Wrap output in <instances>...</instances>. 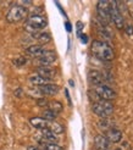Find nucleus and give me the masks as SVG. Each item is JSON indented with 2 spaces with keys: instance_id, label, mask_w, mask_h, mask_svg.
Here are the masks:
<instances>
[{
  "instance_id": "obj_6",
  "label": "nucleus",
  "mask_w": 133,
  "mask_h": 150,
  "mask_svg": "<svg viewBox=\"0 0 133 150\" xmlns=\"http://www.w3.org/2000/svg\"><path fill=\"white\" fill-rule=\"evenodd\" d=\"M94 93L97 94V96L100 100H105V101H111L116 98V93L110 87L104 86V84L95 86L94 87Z\"/></svg>"
},
{
  "instance_id": "obj_20",
  "label": "nucleus",
  "mask_w": 133,
  "mask_h": 150,
  "mask_svg": "<svg viewBox=\"0 0 133 150\" xmlns=\"http://www.w3.org/2000/svg\"><path fill=\"white\" fill-rule=\"evenodd\" d=\"M48 128L53 132L54 134H56V136H59V134H61L64 132V127L60 125V123H57V122H49V127Z\"/></svg>"
},
{
  "instance_id": "obj_23",
  "label": "nucleus",
  "mask_w": 133,
  "mask_h": 150,
  "mask_svg": "<svg viewBox=\"0 0 133 150\" xmlns=\"http://www.w3.org/2000/svg\"><path fill=\"white\" fill-rule=\"evenodd\" d=\"M12 62H13V65H15V66L21 67V66H25V65H26V62H27V59H26L25 56H18V57L15 59Z\"/></svg>"
},
{
  "instance_id": "obj_30",
  "label": "nucleus",
  "mask_w": 133,
  "mask_h": 150,
  "mask_svg": "<svg viewBox=\"0 0 133 150\" xmlns=\"http://www.w3.org/2000/svg\"><path fill=\"white\" fill-rule=\"evenodd\" d=\"M66 29H67L69 32H71V25L69 23V22H66Z\"/></svg>"
},
{
  "instance_id": "obj_7",
  "label": "nucleus",
  "mask_w": 133,
  "mask_h": 150,
  "mask_svg": "<svg viewBox=\"0 0 133 150\" xmlns=\"http://www.w3.org/2000/svg\"><path fill=\"white\" fill-rule=\"evenodd\" d=\"M109 12H110V20H111V22L115 25V27L119 28V29L125 28L123 15H121L120 11L117 10V6H116V3H115V1H110Z\"/></svg>"
},
{
  "instance_id": "obj_31",
  "label": "nucleus",
  "mask_w": 133,
  "mask_h": 150,
  "mask_svg": "<svg viewBox=\"0 0 133 150\" xmlns=\"http://www.w3.org/2000/svg\"><path fill=\"white\" fill-rule=\"evenodd\" d=\"M27 150H38V149H37L35 146H33V145H31V146H28V148H27Z\"/></svg>"
},
{
  "instance_id": "obj_14",
  "label": "nucleus",
  "mask_w": 133,
  "mask_h": 150,
  "mask_svg": "<svg viewBox=\"0 0 133 150\" xmlns=\"http://www.w3.org/2000/svg\"><path fill=\"white\" fill-rule=\"evenodd\" d=\"M88 81H89V83L93 84L94 87L103 84V73H100L99 71L92 70L88 72Z\"/></svg>"
},
{
  "instance_id": "obj_9",
  "label": "nucleus",
  "mask_w": 133,
  "mask_h": 150,
  "mask_svg": "<svg viewBox=\"0 0 133 150\" xmlns=\"http://www.w3.org/2000/svg\"><path fill=\"white\" fill-rule=\"evenodd\" d=\"M35 72L38 76L43 77L44 79H48V81L55 78L57 74V71L51 66H39V67H37Z\"/></svg>"
},
{
  "instance_id": "obj_29",
  "label": "nucleus",
  "mask_w": 133,
  "mask_h": 150,
  "mask_svg": "<svg viewBox=\"0 0 133 150\" xmlns=\"http://www.w3.org/2000/svg\"><path fill=\"white\" fill-rule=\"evenodd\" d=\"M81 39H82V42H83V43H87V42H88V39H87V35H86V34L81 35Z\"/></svg>"
},
{
  "instance_id": "obj_28",
  "label": "nucleus",
  "mask_w": 133,
  "mask_h": 150,
  "mask_svg": "<svg viewBox=\"0 0 133 150\" xmlns=\"http://www.w3.org/2000/svg\"><path fill=\"white\" fill-rule=\"evenodd\" d=\"M82 26H83L82 22H77V31H78V35L81 34V29H82Z\"/></svg>"
},
{
  "instance_id": "obj_17",
  "label": "nucleus",
  "mask_w": 133,
  "mask_h": 150,
  "mask_svg": "<svg viewBox=\"0 0 133 150\" xmlns=\"http://www.w3.org/2000/svg\"><path fill=\"white\" fill-rule=\"evenodd\" d=\"M33 38L39 43V45H44V44H48L49 42H51V35H50V33H47V32L34 33Z\"/></svg>"
},
{
  "instance_id": "obj_11",
  "label": "nucleus",
  "mask_w": 133,
  "mask_h": 150,
  "mask_svg": "<svg viewBox=\"0 0 133 150\" xmlns=\"http://www.w3.org/2000/svg\"><path fill=\"white\" fill-rule=\"evenodd\" d=\"M38 88H39V92L44 95H55L59 93V91H60L59 86L55 83H47V84L40 86Z\"/></svg>"
},
{
  "instance_id": "obj_25",
  "label": "nucleus",
  "mask_w": 133,
  "mask_h": 150,
  "mask_svg": "<svg viewBox=\"0 0 133 150\" xmlns=\"http://www.w3.org/2000/svg\"><path fill=\"white\" fill-rule=\"evenodd\" d=\"M37 104H38V106H48V104H49V101L47 100V99H44V98H42V99H38L37 100Z\"/></svg>"
},
{
  "instance_id": "obj_19",
  "label": "nucleus",
  "mask_w": 133,
  "mask_h": 150,
  "mask_svg": "<svg viewBox=\"0 0 133 150\" xmlns=\"http://www.w3.org/2000/svg\"><path fill=\"white\" fill-rule=\"evenodd\" d=\"M62 104L60 103V101H56V100H53V101H49V104H48V109L50 110V111H53V112H55V114L57 115L59 112H61L62 111Z\"/></svg>"
},
{
  "instance_id": "obj_16",
  "label": "nucleus",
  "mask_w": 133,
  "mask_h": 150,
  "mask_svg": "<svg viewBox=\"0 0 133 150\" xmlns=\"http://www.w3.org/2000/svg\"><path fill=\"white\" fill-rule=\"evenodd\" d=\"M57 140V136L54 134L49 128L42 131V143H55Z\"/></svg>"
},
{
  "instance_id": "obj_22",
  "label": "nucleus",
  "mask_w": 133,
  "mask_h": 150,
  "mask_svg": "<svg viewBox=\"0 0 133 150\" xmlns=\"http://www.w3.org/2000/svg\"><path fill=\"white\" fill-rule=\"evenodd\" d=\"M110 123H111V122H110L108 118H103V120H100V121L98 122V127H99L100 129H103V131L106 132V131H109V129L114 128V127L110 125Z\"/></svg>"
},
{
  "instance_id": "obj_3",
  "label": "nucleus",
  "mask_w": 133,
  "mask_h": 150,
  "mask_svg": "<svg viewBox=\"0 0 133 150\" xmlns=\"http://www.w3.org/2000/svg\"><path fill=\"white\" fill-rule=\"evenodd\" d=\"M27 17H28V9L27 7L18 5V4H15L9 9L5 18L9 23H17V22L26 20Z\"/></svg>"
},
{
  "instance_id": "obj_27",
  "label": "nucleus",
  "mask_w": 133,
  "mask_h": 150,
  "mask_svg": "<svg viewBox=\"0 0 133 150\" xmlns=\"http://www.w3.org/2000/svg\"><path fill=\"white\" fill-rule=\"evenodd\" d=\"M15 95H16L17 98H22V95H23V92H22V89H21V88L16 89V91H15Z\"/></svg>"
},
{
  "instance_id": "obj_2",
  "label": "nucleus",
  "mask_w": 133,
  "mask_h": 150,
  "mask_svg": "<svg viewBox=\"0 0 133 150\" xmlns=\"http://www.w3.org/2000/svg\"><path fill=\"white\" fill-rule=\"evenodd\" d=\"M48 26V20L44 15L40 13H32L31 16H28L25 22V31L29 33H38L39 31L44 29Z\"/></svg>"
},
{
  "instance_id": "obj_8",
  "label": "nucleus",
  "mask_w": 133,
  "mask_h": 150,
  "mask_svg": "<svg viewBox=\"0 0 133 150\" xmlns=\"http://www.w3.org/2000/svg\"><path fill=\"white\" fill-rule=\"evenodd\" d=\"M57 60L56 52L53 50H45L43 54L38 57V62L40 66H50Z\"/></svg>"
},
{
  "instance_id": "obj_21",
  "label": "nucleus",
  "mask_w": 133,
  "mask_h": 150,
  "mask_svg": "<svg viewBox=\"0 0 133 150\" xmlns=\"http://www.w3.org/2000/svg\"><path fill=\"white\" fill-rule=\"evenodd\" d=\"M42 115H43L42 117H43L44 120H47V121H48V122H53V121H55V118L57 117V115L55 114V112H53V111H50L49 109H47V110H44Z\"/></svg>"
},
{
  "instance_id": "obj_13",
  "label": "nucleus",
  "mask_w": 133,
  "mask_h": 150,
  "mask_svg": "<svg viewBox=\"0 0 133 150\" xmlns=\"http://www.w3.org/2000/svg\"><path fill=\"white\" fill-rule=\"evenodd\" d=\"M45 51L43 45H39V44H33V45H29L27 49H26V54L32 56V57H37L38 59L43 52Z\"/></svg>"
},
{
  "instance_id": "obj_24",
  "label": "nucleus",
  "mask_w": 133,
  "mask_h": 150,
  "mask_svg": "<svg viewBox=\"0 0 133 150\" xmlns=\"http://www.w3.org/2000/svg\"><path fill=\"white\" fill-rule=\"evenodd\" d=\"M44 150H62L60 145H57L55 143H45L44 145Z\"/></svg>"
},
{
  "instance_id": "obj_5",
  "label": "nucleus",
  "mask_w": 133,
  "mask_h": 150,
  "mask_svg": "<svg viewBox=\"0 0 133 150\" xmlns=\"http://www.w3.org/2000/svg\"><path fill=\"white\" fill-rule=\"evenodd\" d=\"M109 9H110V1H98L97 4V12H98V17L99 20L101 21V25H105L108 26L111 20H110V12H109Z\"/></svg>"
},
{
  "instance_id": "obj_10",
  "label": "nucleus",
  "mask_w": 133,
  "mask_h": 150,
  "mask_svg": "<svg viewBox=\"0 0 133 150\" xmlns=\"http://www.w3.org/2000/svg\"><path fill=\"white\" fill-rule=\"evenodd\" d=\"M105 138L109 140V143H119L122 139V132L117 128H111L105 132Z\"/></svg>"
},
{
  "instance_id": "obj_18",
  "label": "nucleus",
  "mask_w": 133,
  "mask_h": 150,
  "mask_svg": "<svg viewBox=\"0 0 133 150\" xmlns=\"http://www.w3.org/2000/svg\"><path fill=\"white\" fill-rule=\"evenodd\" d=\"M28 81H29V83H31V84L37 86V87H40V86H44V84L49 83L48 79H44L43 77L38 76L37 73H35V74H31V76H29V78H28Z\"/></svg>"
},
{
  "instance_id": "obj_4",
  "label": "nucleus",
  "mask_w": 133,
  "mask_h": 150,
  "mask_svg": "<svg viewBox=\"0 0 133 150\" xmlns=\"http://www.w3.org/2000/svg\"><path fill=\"white\" fill-rule=\"evenodd\" d=\"M92 110L95 115H98L101 118H108L110 115H112L114 112V105L110 101L105 100H98L94 101L92 105Z\"/></svg>"
},
{
  "instance_id": "obj_12",
  "label": "nucleus",
  "mask_w": 133,
  "mask_h": 150,
  "mask_svg": "<svg viewBox=\"0 0 133 150\" xmlns=\"http://www.w3.org/2000/svg\"><path fill=\"white\" fill-rule=\"evenodd\" d=\"M94 146L98 150H109L110 143H109V140L105 138V136L98 134V136L94 137Z\"/></svg>"
},
{
  "instance_id": "obj_15",
  "label": "nucleus",
  "mask_w": 133,
  "mask_h": 150,
  "mask_svg": "<svg viewBox=\"0 0 133 150\" xmlns=\"http://www.w3.org/2000/svg\"><path fill=\"white\" fill-rule=\"evenodd\" d=\"M29 123H31L32 127H34V128L37 129H45L49 127V122L47 121V120H44L43 117H32L31 120H29Z\"/></svg>"
},
{
  "instance_id": "obj_26",
  "label": "nucleus",
  "mask_w": 133,
  "mask_h": 150,
  "mask_svg": "<svg viewBox=\"0 0 133 150\" xmlns=\"http://www.w3.org/2000/svg\"><path fill=\"white\" fill-rule=\"evenodd\" d=\"M125 29H126V33L128 35H133V26L132 25H125Z\"/></svg>"
},
{
  "instance_id": "obj_1",
  "label": "nucleus",
  "mask_w": 133,
  "mask_h": 150,
  "mask_svg": "<svg viewBox=\"0 0 133 150\" xmlns=\"http://www.w3.org/2000/svg\"><path fill=\"white\" fill-rule=\"evenodd\" d=\"M91 51L95 57L101 60V61H111V60L115 57V52H114L112 48L105 42L93 40L92 47H91Z\"/></svg>"
}]
</instances>
